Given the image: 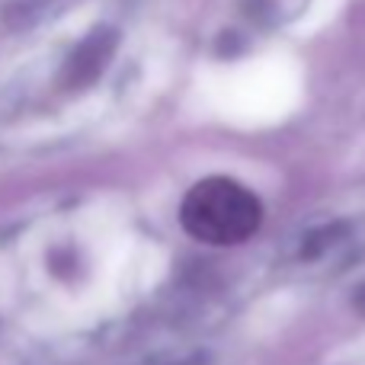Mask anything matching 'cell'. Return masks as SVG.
Wrapping results in <instances>:
<instances>
[{
	"mask_svg": "<svg viewBox=\"0 0 365 365\" xmlns=\"http://www.w3.org/2000/svg\"><path fill=\"white\" fill-rule=\"evenodd\" d=\"M180 221L202 244L231 247L257 234L263 208L257 195L240 182L227 177H205L186 192Z\"/></svg>",
	"mask_w": 365,
	"mask_h": 365,
	"instance_id": "1",
	"label": "cell"
}]
</instances>
